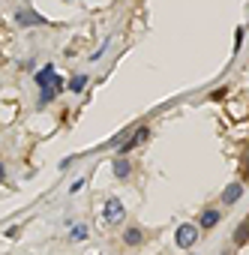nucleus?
<instances>
[{
    "mask_svg": "<svg viewBox=\"0 0 249 255\" xmlns=\"http://www.w3.org/2000/svg\"><path fill=\"white\" fill-rule=\"evenodd\" d=\"M147 135H150V129H147V126L132 129V132H129V138L123 141V144H117V156H126V153H129V150H135L141 141H147Z\"/></svg>",
    "mask_w": 249,
    "mask_h": 255,
    "instance_id": "7ed1b4c3",
    "label": "nucleus"
},
{
    "mask_svg": "<svg viewBox=\"0 0 249 255\" xmlns=\"http://www.w3.org/2000/svg\"><path fill=\"white\" fill-rule=\"evenodd\" d=\"M219 219H222V213L216 207H204L195 225H198V228H213V225H219Z\"/></svg>",
    "mask_w": 249,
    "mask_h": 255,
    "instance_id": "423d86ee",
    "label": "nucleus"
},
{
    "mask_svg": "<svg viewBox=\"0 0 249 255\" xmlns=\"http://www.w3.org/2000/svg\"><path fill=\"white\" fill-rule=\"evenodd\" d=\"M102 213H105V219L108 222H123V216H126V210H123V204L111 195V198H105V207H102Z\"/></svg>",
    "mask_w": 249,
    "mask_h": 255,
    "instance_id": "20e7f679",
    "label": "nucleus"
},
{
    "mask_svg": "<svg viewBox=\"0 0 249 255\" xmlns=\"http://www.w3.org/2000/svg\"><path fill=\"white\" fill-rule=\"evenodd\" d=\"M84 87H87V75H84V72H81V75H75L72 81H69V93H81Z\"/></svg>",
    "mask_w": 249,
    "mask_h": 255,
    "instance_id": "f8f14e48",
    "label": "nucleus"
},
{
    "mask_svg": "<svg viewBox=\"0 0 249 255\" xmlns=\"http://www.w3.org/2000/svg\"><path fill=\"white\" fill-rule=\"evenodd\" d=\"M198 225H192V222H183V225H177V231H174V243L180 246V249H189V246H195L198 243Z\"/></svg>",
    "mask_w": 249,
    "mask_h": 255,
    "instance_id": "f03ea898",
    "label": "nucleus"
},
{
    "mask_svg": "<svg viewBox=\"0 0 249 255\" xmlns=\"http://www.w3.org/2000/svg\"><path fill=\"white\" fill-rule=\"evenodd\" d=\"M141 237H144V234H141V228H126V234H123V243H126V246H138Z\"/></svg>",
    "mask_w": 249,
    "mask_h": 255,
    "instance_id": "9d476101",
    "label": "nucleus"
},
{
    "mask_svg": "<svg viewBox=\"0 0 249 255\" xmlns=\"http://www.w3.org/2000/svg\"><path fill=\"white\" fill-rule=\"evenodd\" d=\"M225 255H228V252H225Z\"/></svg>",
    "mask_w": 249,
    "mask_h": 255,
    "instance_id": "dca6fc26",
    "label": "nucleus"
},
{
    "mask_svg": "<svg viewBox=\"0 0 249 255\" xmlns=\"http://www.w3.org/2000/svg\"><path fill=\"white\" fill-rule=\"evenodd\" d=\"M240 195H243V186H240L237 180H234V183H228V186H225V192H222V204H234Z\"/></svg>",
    "mask_w": 249,
    "mask_h": 255,
    "instance_id": "6e6552de",
    "label": "nucleus"
},
{
    "mask_svg": "<svg viewBox=\"0 0 249 255\" xmlns=\"http://www.w3.org/2000/svg\"><path fill=\"white\" fill-rule=\"evenodd\" d=\"M33 81H36L39 84V87H48V84H63V78L57 75V69H54V66H42V69L36 72V75H33Z\"/></svg>",
    "mask_w": 249,
    "mask_h": 255,
    "instance_id": "39448f33",
    "label": "nucleus"
},
{
    "mask_svg": "<svg viewBox=\"0 0 249 255\" xmlns=\"http://www.w3.org/2000/svg\"><path fill=\"white\" fill-rule=\"evenodd\" d=\"M69 237H72V240H84V237H87V228H84V225H72Z\"/></svg>",
    "mask_w": 249,
    "mask_h": 255,
    "instance_id": "ddd939ff",
    "label": "nucleus"
},
{
    "mask_svg": "<svg viewBox=\"0 0 249 255\" xmlns=\"http://www.w3.org/2000/svg\"><path fill=\"white\" fill-rule=\"evenodd\" d=\"M129 171H132V165H129V159H123V156H117V159H114V177H117V180H126V177H129Z\"/></svg>",
    "mask_w": 249,
    "mask_h": 255,
    "instance_id": "1a4fd4ad",
    "label": "nucleus"
},
{
    "mask_svg": "<svg viewBox=\"0 0 249 255\" xmlns=\"http://www.w3.org/2000/svg\"><path fill=\"white\" fill-rule=\"evenodd\" d=\"M243 33H246V27H243V24H240V27H237V30H234V51H237V48H240V45H243Z\"/></svg>",
    "mask_w": 249,
    "mask_h": 255,
    "instance_id": "4468645a",
    "label": "nucleus"
},
{
    "mask_svg": "<svg viewBox=\"0 0 249 255\" xmlns=\"http://www.w3.org/2000/svg\"><path fill=\"white\" fill-rule=\"evenodd\" d=\"M246 237H249V216L234 228V240H237V243H246Z\"/></svg>",
    "mask_w": 249,
    "mask_h": 255,
    "instance_id": "9b49d317",
    "label": "nucleus"
},
{
    "mask_svg": "<svg viewBox=\"0 0 249 255\" xmlns=\"http://www.w3.org/2000/svg\"><path fill=\"white\" fill-rule=\"evenodd\" d=\"M3 180H6V168H3V165H0V183H3Z\"/></svg>",
    "mask_w": 249,
    "mask_h": 255,
    "instance_id": "2eb2a0df",
    "label": "nucleus"
},
{
    "mask_svg": "<svg viewBox=\"0 0 249 255\" xmlns=\"http://www.w3.org/2000/svg\"><path fill=\"white\" fill-rule=\"evenodd\" d=\"M12 21L18 24V27H45V24H54L51 18H45V15H39L36 9H30V6H21V9H15Z\"/></svg>",
    "mask_w": 249,
    "mask_h": 255,
    "instance_id": "f257e3e1",
    "label": "nucleus"
},
{
    "mask_svg": "<svg viewBox=\"0 0 249 255\" xmlns=\"http://www.w3.org/2000/svg\"><path fill=\"white\" fill-rule=\"evenodd\" d=\"M60 90H63V84H48V87H39V108L51 105V102L60 96Z\"/></svg>",
    "mask_w": 249,
    "mask_h": 255,
    "instance_id": "0eeeda50",
    "label": "nucleus"
}]
</instances>
